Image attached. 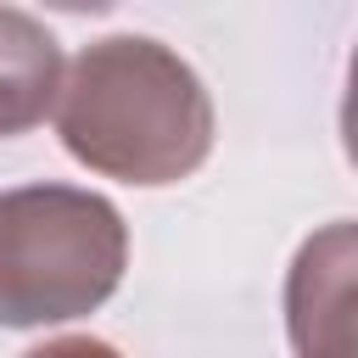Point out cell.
<instances>
[{
  "mask_svg": "<svg viewBox=\"0 0 358 358\" xmlns=\"http://www.w3.org/2000/svg\"><path fill=\"white\" fill-rule=\"evenodd\" d=\"M56 134L73 162L123 185H179L213 157V95L196 67L145 34L84 45L62 67Z\"/></svg>",
  "mask_w": 358,
  "mask_h": 358,
  "instance_id": "obj_1",
  "label": "cell"
},
{
  "mask_svg": "<svg viewBox=\"0 0 358 358\" xmlns=\"http://www.w3.org/2000/svg\"><path fill=\"white\" fill-rule=\"evenodd\" d=\"M129 268L123 213L78 185L0 190V324L50 330L90 319Z\"/></svg>",
  "mask_w": 358,
  "mask_h": 358,
  "instance_id": "obj_2",
  "label": "cell"
},
{
  "mask_svg": "<svg viewBox=\"0 0 358 358\" xmlns=\"http://www.w3.org/2000/svg\"><path fill=\"white\" fill-rule=\"evenodd\" d=\"M285 308H291L296 352H347V313H352V229H347V218L296 252Z\"/></svg>",
  "mask_w": 358,
  "mask_h": 358,
  "instance_id": "obj_3",
  "label": "cell"
},
{
  "mask_svg": "<svg viewBox=\"0 0 358 358\" xmlns=\"http://www.w3.org/2000/svg\"><path fill=\"white\" fill-rule=\"evenodd\" d=\"M62 45L56 34L17 11V6H0V140L11 134H28L34 123L50 117L56 106V90H62Z\"/></svg>",
  "mask_w": 358,
  "mask_h": 358,
  "instance_id": "obj_4",
  "label": "cell"
},
{
  "mask_svg": "<svg viewBox=\"0 0 358 358\" xmlns=\"http://www.w3.org/2000/svg\"><path fill=\"white\" fill-rule=\"evenodd\" d=\"M45 6H56V11H73V17H101V11H112L117 0H45Z\"/></svg>",
  "mask_w": 358,
  "mask_h": 358,
  "instance_id": "obj_5",
  "label": "cell"
}]
</instances>
